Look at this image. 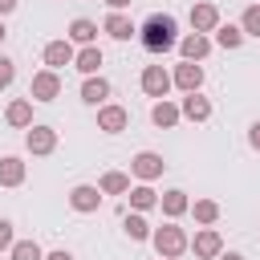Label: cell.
I'll use <instances>...</instances> for the list:
<instances>
[{"instance_id":"obj_18","label":"cell","mask_w":260,"mask_h":260,"mask_svg":"<svg viewBox=\"0 0 260 260\" xmlns=\"http://www.w3.org/2000/svg\"><path fill=\"white\" fill-rule=\"evenodd\" d=\"M150 122H154L158 130H175V126L183 122V110H179L175 102H167V98H162V102H154V110H150Z\"/></svg>"},{"instance_id":"obj_30","label":"cell","mask_w":260,"mask_h":260,"mask_svg":"<svg viewBox=\"0 0 260 260\" xmlns=\"http://www.w3.org/2000/svg\"><path fill=\"white\" fill-rule=\"evenodd\" d=\"M12 81H16V61H12V57H4V53H0V89H8V85H12Z\"/></svg>"},{"instance_id":"obj_19","label":"cell","mask_w":260,"mask_h":260,"mask_svg":"<svg viewBox=\"0 0 260 260\" xmlns=\"http://www.w3.org/2000/svg\"><path fill=\"white\" fill-rule=\"evenodd\" d=\"M65 37H69L73 45H81V49H85V45H98V24H93L89 16H77V20H69V32H65Z\"/></svg>"},{"instance_id":"obj_16","label":"cell","mask_w":260,"mask_h":260,"mask_svg":"<svg viewBox=\"0 0 260 260\" xmlns=\"http://www.w3.org/2000/svg\"><path fill=\"white\" fill-rule=\"evenodd\" d=\"M4 122H8V126H16V130H28V126H37V122H32V98H16V102H8V110H4Z\"/></svg>"},{"instance_id":"obj_37","label":"cell","mask_w":260,"mask_h":260,"mask_svg":"<svg viewBox=\"0 0 260 260\" xmlns=\"http://www.w3.org/2000/svg\"><path fill=\"white\" fill-rule=\"evenodd\" d=\"M4 37H8V28H4V16H0V45H4Z\"/></svg>"},{"instance_id":"obj_32","label":"cell","mask_w":260,"mask_h":260,"mask_svg":"<svg viewBox=\"0 0 260 260\" xmlns=\"http://www.w3.org/2000/svg\"><path fill=\"white\" fill-rule=\"evenodd\" d=\"M45 260H77L69 248H57V252H45Z\"/></svg>"},{"instance_id":"obj_4","label":"cell","mask_w":260,"mask_h":260,"mask_svg":"<svg viewBox=\"0 0 260 260\" xmlns=\"http://www.w3.org/2000/svg\"><path fill=\"white\" fill-rule=\"evenodd\" d=\"M162 171H167V162H162L158 150H138V154L130 158V175H134L138 183H154Z\"/></svg>"},{"instance_id":"obj_1","label":"cell","mask_w":260,"mask_h":260,"mask_svg":"<svg viewBox=\"0 0 260 260\" xmlns=\"http://www.w3.org/2000/svg\"><path fill=\"white\" fill-rule=\"evenodd\" d=\"M138 41H142L150 53H171V49H179V20H175L171 12H154V16H146V24L138 28Z\"/></svg>"},{"instance_id":"obj_35","label":"cell","mask_w":260,"mask_h":260,"mask_svg":"<svg viewBox=\"0 0 260 260\" xmlns=\"http://www.w3.org/2000/svg\"><path fill=\"white\" fill-rule=\"evenodd\" d=\"M16 4H20V0H0V16H8V12H16Z\"/></svg>"},{"instance_id":"obj_31","label":"cell","mask_w":260,"mask_h":260,"mask_svg":"<svg viewBox=\"0 0 260 260\" xmlns=\"http://www.w3.org/2000/svg\"><path fill=\"white\" fill-rule=\"evenodd\" d=\"M12 244H16V232L8 219H0V252H12Z\"/></svg>"},{"instance_id":"obj_25","label":"cell","mask_w":260,"mask_h":260,"mask_svg":"<svg viewBox=\"0 0 260 260\" xmlns=\"http://www.w3.org/2000/svg\"><path fill=\"white\" fill-rule=\"evenodd\" d=\"M98 187H102V195H130V175L126 171H106Z\"/></svg>"},{"instance_id":"obj_24","label":"cell","mask_w":260,"mask_h":260,"mask_svg":"<svg viewBox=\"0 0 260 260\" xmlns=\"http://www.w3.org/2000/svg\"><path fill=\"white\" fill-rule=\"evenodd\" d=\"M122 228H126V236H130V240H138V244L154 236V228H150V219H146L142 211H130V215L122 219Z\"/></svg>"},{"instance_id":"obj_13","label":"cell","mask_w":260,"mask_h":260,"mask_svg":"<svg viewBox=\"0 0 260 260\" xmlns=\"http://www.w3.org/2000/svg\"><path fill=\"white\" fill-rule=\"evenodd\" d=\"M179 53H183V61H203L207 53H211V37H203V32H187V37H179Z\"/></svg>"},{"instance_id":"obj_17","label":"cell","mask_w":260,"mask_h":260,"mask_svg":"<svg viewBox=\"0 0 260 260\" xmlns=\"http://www.w3.org/2000/svg\"><path fill=\"white\" fill-rule=\"evenodd\" d=\"M158 207H162V215H167V219H179V215H187V211H191V199H187V191L171 187V191H162V195H158Z\"/></svg>"},{"instance_id":"obj_27","label":"cell","mask_w":260,"mask_h":260,"mask_svg":"<svg viewBox=\"0 0 260 260\" xmlns=\"http://www.w3.org/2000/svg\"><path fill=\"white\" fill-rule=\"evenodd\" d=\"M191 215H195V223L211 228V223L219 219V203H215V199H195V203H191Z\"/></svg>"},{"instance_id":"obj_36","label":"cell","mask_w":260,"mask_h":260,"mask_svg":"<svg viewBox=\"0 0 260 260\" xmlns=\"http://www.w3.org/2000/svg\"><path fill=\"white\" fill-rule=\"evenodd\" d=\"M219 260H244L240 252H219Z\"/></svg>"},{"instance_id":"obj_9","label":"cell","mask_w":260,"mask_h":260,"mask_svg":"<svg viewBox=\"0 0 260 260\" xmlns=\"http://www.w3.org/2000/svg\"><path fill=\"white\" fill-rule=\"evenodd\" d=\"M191 252H195L199 260H219V252H223V236H219L215 228H199L195 240H191Z\"/></svg>"},{"instance_id":"obj_23","label":"cell","mask_w":260,"mask_h":260,"mask_svg":"<svg viewBox=\"0 0 260 260\" xmlns=\"http://www.w3.org/2000/svg\"><path fill=\"white\" fill-rule=\"evenodd\" d=\"M130 207L146 215L150 207H158V191H154L150 183H138V187H130Z\"/></svg>"},{"instance_id":"obj_26","label":"cell","mask_w":260,"mask_h":260,"mask_svg":"<svg viewBox=\"0 0 260 260\" xmlns=\"http://www.w3.org/2000/svg\"><path fill=\"white\" fill-rule=\"evenodd\" d=\"M215 45L228 49V53L240 49V45H244V28H240V24H219V28H215Z\"/></svg>"},{"instance_id":"obj_21","label":"cell","mask_w":260,"mask_h":260,"mask_svg":"<svg viewBox=\"0 0 260 260\" xmlns=\"http://www.w3.org/2000/svg\"><path fill=\"white\" fill-rule=\"evenodd\" d=\"M24 175H28V167H24L16 154H4V158H0V187H20Z\"/></svg>"},{"instance_id":"obj_12","label":"cell","mask_w":260,"mask_h":260,"mask_svg":"<svg viewBox=\"0 0 260 260\" xmlns=\"http://www.w3.org/2000/svg\"><path fill=\"white\" fill-rule=\"evenodd\" d=\"M171 81H175V89H183V93H199V85H203V65L183 61V65H175Z\"/></svg>"},{"instance_id":"obj_29","label":"cell","mask_w":260,"mask_h":260,"mask_svg":"<svg viewBox=\"0 0 260 260\" xmlns=\"http://www.w3.org/2000/svg\"><path fill=\"white\" fill-rule=\"evenodd\" d=\"M240 28H244V37H260V4H248V8H244Z\"/></svg>"},{"instance_id":"obj_14","label":"cell","mask_w":260,"mask_h":260,"mask_svg":"<svg viewBox=\"0 0 260 260\" xmlns=\"http://www.w3.org/2000/svg\"><path fill=\"white\" fill-rule=\"evenodd\" d=\"M102 32H110L114 41H130V37H138V24H134L126 12H110V16L102 20Z\"/></svg>"},{"instance_id":"obj_33","label":"cell","mask_w":260,"mask_h":260,"mask_svg":"<svg viewBox=\"0 0 260 260\" xmlns=\"http://www.w3.org/2000/svg\"><path fill=\"white\" fill-rule=\"evenodd\" d=\"M248 146L260 150V122H252V130H248Z\"/></svg>"},{"instance_id":"obj_20","label":"cell","mask_w":260,"mask_h":260,"mask_svg":"<svg viewBox=\"0 0 260 260\" xmlns=\"http://www.w3.org/2000/svg\"><path fill=\"white\" fill-rule=\"evenodd\" d=\"M106 98H110V81H106L102 73L81 81V102H85V106H106Z\"/></svg>"},{"instance_id":"obj_34","label":"cell","mask_w":260,"mask_h":260,"mask_svg":"<svg viewBox=\"0 0 260 260\" xmlns=\"http://www.w3.org/2000/svg\"><path fill=\"white\" fill-rule=\"evenodd\" d=\"M106 4H110V12H122V8H130L134 0H106Z\"/></svg>"},{"instance_id":"obj_7","label":"cell","mask_w":260,"mask_h":260,"mask_svg":"<svg viewBox=\"0 0 260 260\" xmlns=\"http://www.w3.org/2000/svg\"><path fill=\"white\" fill-rule=\"evenodd\" d=\"M126 126H130V114H126V106H114V102L98 106V130H102V134H122Z\"/></svg>"},{"instance_id":"obj_2","label":"cell","mask_w":260,"mask_h":260,"mask_svg":"<svg viewBox=\"0 0 260 260\" xmlns=\"http://www.w3.org/2000/svg\"><path fill=\"white\" fill-rule=\"evenodd\" d=\"M150 244H154V252H158V260H179L187 248H191V240H187V232L171 219V223H162V228H154V236H150Z\"/></svg>"},{"instance_id":"obj_5","label":"cell","mask_w":260,"mask_h":260,"mask_svg":"<svg viewBox=\"0 0 260 260\" xmlns=\"http://www.w3.org/2000/svg\"><path fill=\"white\" fill-rule=\"evenodd\" d=\"M171 85H175V81H171V73H167L162 65H146V69H142V93H146V98L162 102V98L171 93Z\"/></svg>"},{"instance_id":"obj_10","label":"cell","mask_w":260,"mask_h":260,"mask_svg":"<svg viewBox=\"0 0 260 260\" xmlns=\"http://www.w3.org/2000/svg\"><path fill=\"white\" fill-rule=\"evenodd\" d=\"M69 207L81 211V215L98 211V207H102V187H93V183H77V187L69 191Z\"/></svg>"},{"instance_id":"obj_15","label":"cell","mask_w":260,"mask_h":260,"mask_svg":"<svg viewBox=\"0 0 260 260\" xmlns=\"http://www.w3.org/2000/svg\"><path fill=\"white\" fill-rule=\"evenodd\" d=\"M179 110H183L187 122H207V118H211V98H203V93H183Z\"/></svg>"},{"instance_id":"obj_3","label":"cell","mask_w":260,"mask_h":260,"mask_svg":"<svg viewBox=\"0 0 260 260\" xmlns=\"http://www.w3.org/2000/svg\"><path fill=\"white\" fill-rule=\"evenodd\" d=\"M28 98H32V102H57V98H61V73H57V69H41V73H32V81H28Z\"/></svg>"},{"instance_id":"obj_22","label":"cell","mask_w":260,"mask_h":260,"mask_svg":"<svg viewBox=\"0 0 260 260\" xmlns=\"http://www.w3.org/2000/svg\"><path fill=\"white\" fill-rule=\"evenodd\" d=\"M73 69H77V73H85V77H98V69H102V49H98V45H85V49H77V57H73Z\"/></svg>"},{"instance_id":"obj_6","label":"cell","mask_w":260,"mask_h":260,"mask_svg":"<svg viewBox=\"0 0 260 260\" xmlns=\"http://www.w3.org/2000/svg\"><path fill=\"white\" fill-rule=\"evenodd\" d=\"M223 20H219V8L211 4V0H199V4H191V32H215Z\"/></svg>"},{"instance_id":"obj_28","label":"cell","mask_w":260,"mask_h":260,"mask_svg":"<svg viewBox=\"0 0 260 260\" xmlns=\"http://www.w3.org/2000/svg\"><path fill=\"white\" fill-rule=\"evenodd\" d=\"M8 260H45V252H41L37 240H16L12 252H8Z\"/></svg>"},{"instance_id":"obj_11","label":"cell","mask_w":260,"mask_h":260,"mask_svg":"<svg viewBox=\"0 0 260 260\" xmlns=\"http://www.w3.org/2000/svg\"><path fill=\"white\" fill-rule=\"evenodd\" d=\"M41 57H45V69H61V65H73L77 49H73V41H69V37H61V41H49Z\"/></svg>"},{"instance_id":"obj_8","label":"cell","mask_w":260,"mask_h":260,"mask_svg":"<svg viewBox=\"0 0 260 260\" xmlns=\"http://www.w3.org/2000/svg\"><path fill=\"white\" fill-rule=\"evenodd\" d=\"M24 146H28V154L45 158V154H53V150H57V130H53V126H28Z\"/></svg>"}]
</instances>
